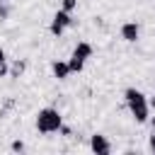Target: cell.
<instances>
[{"mask_svg":"<svg viewBox=\"0 0 155 155\" xmlns=\"http://www.w3.org/2000/svg\"><path fill=\"white\" fill-rule=\"evenodd\" d=\"M124 99H126V104H128V109H131V114H133V119H136L138 124H145V121L150 119L148 97H145L140 90H136V87H128V90L124 92Z\"/></svg>","mask_w":155,"mask_h":155,"instance_id":"6da1fadb","label":"cell"},{"mask_svg":"<svg viewBox=\"0 0 155 155\" xmlns=\"http://www.w3.org/2000/svg\"><path fill=\"white\" fill-rule=\"evenodd\" d=\"M61 124H63V116H61L58 109L48 107V109H41L36 114V128H39V133H56L61 128Z\"/></svg>","mask_w":155,"mask_h":155,"instance_id":"7a4b0ae2","label":"cell"},{"mask_svg":"<svg viewBox=\"0 0 155 155\" xmlns=\"http://www.w3.org/2000/svg\"><path fill=\"white\" fill-rule=\"evenodd\" d=\"M75 24V19H73V15L70 12H65V10H58L56 15H53V19H51V34L53 36H61L68 27H73Z\"/></svg>","mask_w":155,"mask_h":155,"instance_id":"3957f363","label":"cell"},{"mask_svg":"<svg viewBox=\"0 0 155 155\" xmlns=\"http://www.w3.org/2000/svg\"><path fill=\"white\" fill-rule=\"evenodd\" d=\"M90 148H92V153H97V155H109V153H111V143H109L107 136H102V133L90 136Z\"/></svg>","mask_w":155,"mask_h":155,"instance_id":"277c9868","label":"cell"},{"mask_svg":"<svg viewBox=\"0 0 155 155\" xmlns=\"http://www.w3.org/2000/svg\"><path fill=\"white\" fill-rule=\"evenodd\" d=\"M138 36H140V27L136 24V22H126V24H121V39L124 41H138Z\"/></svg>","mask_w":155,"mask_h":155,"instance_id":"5b68a950","label":"cell"},{"mask_svg":"<svg viewBox=\"0 0 155 155\" xmlns=\"http://www.w3.org/2000/svg\"><path fill=\"white\" fill-rule=\"evenodd\" d=\"M92 51H94V48H92V44H87V41H80V44L73 48V56H70V58H75V61H82V63H85V61L92 56Z\"/></svg>","mask_w":155,"mask_h":155,"instance_id":"8992f818","label":"cell"},{"mask_svg":"<svg viewBox=\"0 0 155 155\" xmlns=\"http://www.w3.org/2000/svg\"><path fill=\"white\" fill-rule=\"evenodd\" d=\"M51 70H53V75H56L58 80H65V78L70 75V65H68V61H53Z\"/></svg>","mask_w":155,"mask_h":155,"instance_id":"52a82bcc","label":"cell"},{"mask_svg":"<svg viewBox=\"0 0 155 155\" xmlns=\"http://www.w3.org/2000/svg\"><path fill=\"white\" fill-rule=\"evenodd\" d=\"M10 73H12V78H19V75L24 73V61H17V63L12 65V70H10Z\"/></svg>","mask_w":155,"mask_h":155,"instance_id":"ba28073f","label":"cell"},{"mask_svg":"<svg viewBox=\"0 0 155 155\" xmlns=\"http://www.w3.org/2000/svg\"><path fill=\"white\" fill-rule=\"evenodd\" d=\"M78 7V0H61V10H65V12H73Z\"/></svg>","mask_w":155,"mask_h":155,"instance_id":"9c48e42d","label":"cell"},{"mask_svg":"<svg viewBox=\"0 0 155 155\" xmlns=\"http://www.w3.org/2000/svg\"><path fill=\"white\" fill-rule=\"evenodd\" d=\"M10 148H12L15 153H22V150H24V143H22V140H15V143H12Z\"/></svg>","mask_w":155,"mask_h":155,"instance_id":"30bf717a","label":"cell"},{"mask_svg":"<svg viewBox=\"0 0 155 155\" xmlns=\"http://www.w3.org/2000/svg\"><path fill=\"white\" fill-rule=\"evenodd\" d=\"M2 75H7V63H5V61L0 63V78H2Z\"/></svg>","mask_w":155,"mask_h":155,"instance_id":"8fae6325","label":"cell"},{"mask_svg":"<svg viewBox=\"0 0 155 155\" xmlns=\"http://www.w3.org/2000/svg\"><path fill=\"white\" fill-rule=\"evenodd\" d=\"M148 145H150V150H153V153H155V133H153V136H150V140H148Z\"/></svg>","mask_w":155,"mask_h":155,"instance_id":"7c38bea8","label":"cell"},{"mask_svg":"<svg viewBox=\"0 0 155 155\" xmlns=\"http://www.w3.org/2000/svg\"><path fill=\"white\" fill-rule=\"evenodd\" d=\"M7 12H10L7 7H0V19H5V17H7Z\"/></svg>","mask_w":155,"mask_h":155,"instance_id":"4fadbf2b","label":"cell"},{"mask_svg":"<svg viewBox=\"0 0 155 155\" xmlns=\"http://www.w3.org/2000/svg\"><path fill=\"white\" fill-rule=\"evenodd\" d=\"M148 107H150V109H155V97H150V99H148Z\"/></svg>","mask_w":155,"mask_h":155,"instance_id":"5bb4252c","label":"cell"},{"mask_svg":"<svg viewBox=\"0 0 155 155\" xmlns=\"http://www.w3.org/2000/svg\"><path fill=\"white\" fill-rule=\"evenodd\" d=\"M2 61H7V58H5V48H0V63H2Z\"/></svg>","mask_w":155,"mask_h":155,"instance_id":"9a60e30c","label":"cell"},{"mask_svg":"<svg viewBox=\"0 0 155 155\" xmlns=\"http://www.w3.org/2000/svg\"><path fill=\"white\" fill-rule=\"evenodd\" d=\"M148 121H150V126H153V131H155V116H153V119H148Z\"/></svg>","mask_w":155,"mask_h":155,"instance_id":"2e32d148","label":"cell"},{"mask_svg":"<svg viewBox=\"0 0 155 155\" xmlns=\"http://www.w3.org/2000/svg\"><path fill=\"white\" fill-rule=\"evenodd\" d=\"M2 2H5V0H0V5H2Z\"/></svg>","mask_w":155,"mask_h":155,"instance_id":"e0dca14e","label":"cell"}]
</instances>
